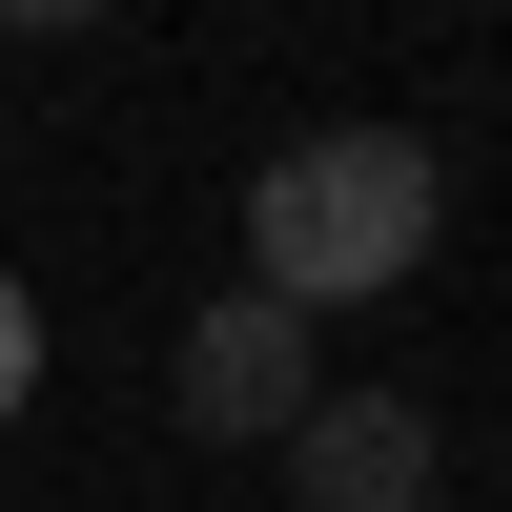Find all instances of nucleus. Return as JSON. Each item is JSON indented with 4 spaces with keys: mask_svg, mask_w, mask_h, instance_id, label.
<instances>
[{
    "mask_svg": "<svg viewBox=\"0 0 512 512\" xmlns=\"http://www.w3.org/2000/svg\"><path fill=\"white\" fill-rule=\"evenodd\" d=\"M431 226H451V164H431V123H308V144H267L246 164V287L267 308H390L410 267H431Z\"/></svg>",
    "mask_w": 512,
    "mask_h": 512,
    "instance_id": "obj_1",
    "label": "nucleus"
},
{
    "mask_svg": "<svg viewBox=\"0 0 512 512\" xmlns=\"http://www.w3.org/2000/svg\"><path fill=\"white\" fill-rule=\"evenodd\" d=\"M164 410H185L205 451H287V431L328 410V349H308V308H267V287L185 308V349H164Z\"/></svg>",
    "mask_w": 512,
    "mask_h": 512,
    "instance_id": "obj_2",
    "label": "nucleus"
},
{
    "mask_svg": "<svg viewBox=\"0 0 512 512\" xmlns=\"http://www.w3.org/2000/svg\"><path fill=\"white\" fill-rule=\"evenodd\" d=\"M267 472H287V512H431L451 451H431V410H410V390H328Z\"/></svg>",
    "mask_w": 512,
    "mask_h": 512,
    "instance_id": "obj_3",
    "label": "nucleus"
},
{
    "mask_svg": "<svg viewBox=\"0 0 512 512\" xmlns=\"http://www.w3.org/2000/svg\"><path fill=\"white\" fill-rule=\"evenodd\" d=\"M21 410H41V287L0 267V431H21Z\"/></svg>",
    "mask_w": 512,
    "mask_h": 512,
    "instance_id": "obj_4",
    "label": "nucleus"
}]
</instances>
